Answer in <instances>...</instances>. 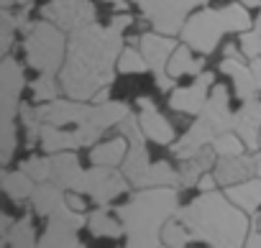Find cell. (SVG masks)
I'll return each instance as SVG.
<instances>
[{
  "mask_svg": "<svg viewBox=\"0 0 261 248\" xmlns=\"http://www.w3.org/2000/svg\"><path fill=\"white\" fill-rule=\"evenodd\" d=\"M67 36L59 26H54L46 18H39L26 29L23 39V54L29 67H34L39 74H59L67 59Z\"/></svg>",
  "mask_w": 261,
  "mask_h": 248,
  "instance_id": "obj_6",
  "label": "cell"
},
{
  "mask_svg": "<svg viewBox=\"0 0 261 248\" xmlns=\"http://www.w3.org/2000/svg\"><path fill=\"white\" fill-rule=\"evenodd\" d=\"M258 161L261 156L256 151H248V154H238V156H220V161L215 164V179L218 184L223 187H233V184H241V182H248L256 177L258 172Z\"/></svg>",
  "mask_w": 261,
  "mask_h": 248,
  "instance_id": "obj_16",
  "label": "cell"
},
{
  "mask_svg": "<svg viewBox=\"0 0 261 248\" xmlns=\"http://www.w3.org/2000/svg\"><path fill=\"white\" fill-rule=\"evenodd\" d=\"M120 133L128 139V154L123 159V174L128 177V182L144 189V182H146V174L151 169V161H149V151L144 146V131H141V123H139V115H125L120 120Z\"/></svg>",
  "mask_w": 261,
  "mask_h": 248,
  "instance_id": "obj_10",
  "label": "cell"
},
{
  "mask_svg": "<svg viewBox=\"0 0 261 248\" xmlns=\"http://www.w3.org/2000/svg\"><path fill=\"white\" fill-rule=\"evenodd\" d=\"M228 90L225 85H215L210 97H207V105L205 110L197 115V120L192 123V128L172 146V154L185 161L190 156H195L197 151H202L205 146H213V141L228 131H233V123H236V115L230 113L228 107Z\"/></svg>",
  "mask_w": 261,
  "mask_h": 248,
  "instance_id": "obj_5",
  "label": "cell"
},
{
  "mask_svg": "<svg viewBox=\"0 0 261 248\" xmlns=\"http://www.w3.org/2000/svg\"><path fill=\"white\" fill-rule=\"evenodd\" d=\"M0 6H3V8H11V6H16V3H13V0H0Z\"/></svg>",
  "mask_w": 261,
  "mask_h": 248,
  "instance_id": "obj_47",
  "label": "cell"
},
{
  "mask_svg": "<svg viewBox=\"0 0 261 248\" xmlns=\"http://www.w3.org/2000/svg\"><path fill=\"white\" fill-rule=\"evenodd\" d=\"M139 123H141V131L149 141L159 144V146H169L174 144V126L156 110L151 97H139Z\"/></svg>",
  "mask_w": 261,
  "mask_h": 248,
  "instance_id": "obj_17",
  "label": "cell"
},
{
  "mask_svg": "<svg viewBox=\"0 0 261 248\" xmlns=\"http://www.w3.org/2000/svg\"><path fill=\"white\" fill-rule=\"evenodd\" d=\"M123 31L90 23L69 34L67 59L59 72L62 92L69 100L87 102L102 87H110L123 51Z\"/></svg>",
  "mask_w": 261,
  "mask_h": 248,
  "instance_id": "obj_1",
  "label": "cell"
},
{
  "mask_svg": "<svg viewBox=\"0 0 261 248\" xmlns=\"http://www.w3.org/2000/svg\"><path fill=\"white\" fill-rule=\"evenodd\" d=\"M215 149L213 146H205L202 151H197L195 156H190V159H185L182 161V167H179V187H195V184H200V179L205 177V172L210 169V167H215L218 161H215Z\"/></svg>",
  "mask_w": 261,
  "mask_h": 248,
  "instance_id": "obj_20",
  "label": "cell"
},
{
  "mask_svg": "<svg viewBox=\"0 0 261 248\" xmlns=\"http://www.w3.org/2000/svg\"><path fill=\"white\" fill-rule=\"evenodd\" d=\"M215 184H218L215 174H213V177H210V174H205V177L200 179V184H197V187H200L202 192H213V189H215Z\"/></svg>",
  "mask_w": 261,
  "mask_h": 248,
  "instance_id": "obj_41",
  "label": "cell"
},
{
  "mask_svg": "<svg viewBox=\"0 0 261 248\" xmlns=\"http://www.w3.org/2000/svg\"><path fill=\"white\" fill-rule=\"evenodd\" d=\"M16 29H18L16 13H11V8H3L0 11V51H3V57H8V51H11Z\"/></svg>",
  "mask_w": 261,
  "mask_h": 248,
  "instance_id": "obj_34",
  "label": "cell"
},
{
  "mask_svg": "<svg viewBox=\"0 0 261 248\" xmlns=\"http://www.w3.org/2000/svg\"><path fill=\"white\" fill-rule=\"evenodd\" d=\"M59 77H54V74H39L34 82H31V90H34V100L36 102H51V100H57V95H59Z\"/></svg>",
  "mask_w": 261,
  "mask_h": 248,
  "instance_id": "obj_32",
  "label": "cell"
},
{
  "mask_svg": "<svg viewBox=\"0 0 261 248\" xmlns=\"http://www.w3.org/2000/svg\"><path fill=\"white\" fill-rule=\"evenodd\" d=\"M238 49L243 57L248 59H258L261 57V34L258 31H243L238 39Z\"/></svg>",
  "mask_w": 261,
  "mask_h": 248,
  "instance_id": "obj_36",
  "label": "cell"
},
{
  "mask_svg": "<svg viewBox=\"0 0 261 248\" xmlns=\"http://www.w3.org/2000/svg\"><path fill=\"white\" fill-rule=\"evenodd\" d=\"M115 212L125 228V248H162V230L179 212V187L141 189Z\"/></svg>",
  "mask_w": 261,
  "mask_h": 248,
  "instance_id": "obj_3",
  "label": "cell"
},
{
  "mask_svg": "<svg viewBox=\"0 0 261 248\" xmlns=\"http://www.w3.org/2000/svg\"><path fill=\"white\" fill-rule=\"evenodd\" d=\"M213 149H215L218 156H238V154H243L246 144L241 141V136L236 131H228V133H223L213 141Z\"/></svg>",
  "mask_w": 261,
  "mask_h": 248,
  "instance_id": "obj_35",
  "label": "cell"
},
{
  "mask_svg": "<svg viewBox=\"0 0 261 248\" xmlns=\"http://www.w3.org/2000/svg\"><path fill=\"white\" fill-rule=\"evenodd\" d=\"M130 115L128 105L125 102H115V100H108V102H97L90 107V115L87 120H82L80 126H74V133L80 139V146H95V141L113 126H120V120Z\"/></svg>",
  "mask_w": 261,
  "mask_h": 248,
  "instance_id": "obj_12",
  "label": "cell"
},
{
  "mask_svg": "<svg viewBox=\"0 0 261 248\" xmlns=\"http://www.w3.org/2000/svg\"><path fill=\"white\" fill-rule=\"evenodd\" d=\"M253 228H256V230H261V212H256V215H253Z\"/></svg>",
  "mask_w": 261,
  "mask_h": 248,
  "instance_id": "obj_44",
  "label": "cell"
},
{
  "mask_svg": "<svg viewBox=\"0 0 261 248\" xmlns=\"http://www.w3.org/2000/svg\"><path fill=\"white\" fill-rule=\"evenodd\" d=\"M177 46H179V44H177L172 36L159 34V31H151V34H141V36H139V49H141V54L146 57V62H149L154 77L167 74V64H169V59H172V54H174Z\"/></svg>",
  "mask_w": 261,
  "mask_h": 248,
  "instance_id": "obj_18",
  "label": "cell"
},
{
  "mask_svg": "<svg viewBox=\"0 0 261 248\" xmlns=\"http://www.w3.org/2000/svg\"><path fill=\"white\" fill-rule=\"evenodd\" d=\"M80 174H82V167H80V159H77L74 151L51 154V182L54 184H59L62 189L72 192Z\"/></svg>",
  "mask_w": 261,
  "mask_h": 248,
  "instance_id": "obj_21",
  "label": "cell"
},
{
  "mask_svg": "<svg viewBox=\"0 0 261 248\" xmlns=\"http://www.w3.org/2000/svg\"><path fill=\"white\" fill-rule=\"evenodd\" d=\"M46 220H49V225H46L44 235L39 238V248H82L77 230L87 223L85 212H74L69 205H62Z\"/></svg>",
  "mask_w": 261,
  "mask_h": 248,
  "instance_id": "obj_11",
  "label": "cell"
},
{
  "mask_svg": "<svg viewBox=\"0 0 261 248\" xmlns=\"http://www.w3.org/2000/svg\"><path fill=\"white\" fill-rule=\"evenodd\" d=\"M202 72V59H195L192 57V49L187 44H179L167 64V74L169 77H185V74H200Z\"/></svg>",
  "mask_w": 261,
  "mask_h": 248,
  "instance_id": "obj_27",
  "label": "cell"
},
{
  "mask_svg": "<svg viewBox=\"0 0 261 248\" xmlns=\"http://www.w3.org/2000/svg\"><path fill=\"white\" fill-rule=\"evenodd\" d=\"M258 149H261V139H258Z\"/></svg>",
  "mask_w": 261,
  "mask_h": 248,
  "instance_id": "obj_50",
  "label": "cell"
},
{
  "mask_svg": "<svg viewBox=\"0 0 261 248\" xmlns=\"http://www.w3.org/2000/svg\"><path fill=\"white\" fill-rule=\"evenodd\" d=\"M220 72L228 74V77L233 79L236 97H238L241 102L256 97V92H258V87H256V77H253L251 64H246V62L241 59V49H236V46H225V57H223V62H220Z\"/></svg>",
  "mask_w": 261,
  "mask_h": 248,
  "instance_id": "obj_15",
  "label": "cell"
},
{
  "mask_svg": "<svg viewBox=\"0 0 261 248\" xmlns=\"http://www.w3.org/2000/svg\"><path fill=\"white\" fill-rule=\"evenodd\" d=\"M253 21L243 3H230L225 8H205L187 18L185 29L179 31L182 44H187L200 57H207L218 49L223 34H243L251 31Z\"/></svg>",
  "mask_w": 261,
  "mask_h": 248,
  "instance_id": "obj_4",
  "label": "cell"
},
{
  "mask_svg": "<svg viewBox=\"0 0 261 248\" xmlns=\"http://www.w3.org/2000/svg\"><path fill=\"white\" fill-rule=\"evenodd\" d=\"M225 195H228L243 212L256 215L258 207H261V177H253V179H248V182L225 187Z\"/></svg>",
  "mask_w": 261,
  "mask_h": 248,
  "instance_id": "obj_24",
  "label": "cell"
},
{
  "mask_svg": "<svg viewBox=\"0 0 261 248\" xmlns=\"http://www.w3.org/2000/svg\"><path fill=\"white\" fill-rule=\"evenodd\" d=\"M202 3H207V0H139L141 13L154 26V31L167 34V36L179 34L190 13Z\"/></svg>",
  "mask_w": 261,
  "mask_h": 248,
  "instance_id": "obj_8",
  "label": "cell"
},
{
  "mask_svg": "<svg viewBox=\"0 0 261 248\" xmlns=\"http://www.w3.org/2000/svg\"><path fill=\"white\" fill-rule=\"evenodd\" d=\"M233 131L241 136L246 144V151H258V139H261V100H246L241 110L236 113Z\"/></svg>",
  "mask_w": 261,
  "mask_h": 248,
  "instance_id": "obj_19",
  "label": "cell"
},
{
  "mask_svg": "<svg viewBox=\"0 0 261 248\" xmlns=\"http://www.w3.org/2000/svg\"><path fill=\"white\" fill-rule=\"evenodd\" d=\"M125 154H128V139L120 133L118 139L95 144L90 151V161H92V167H118V164H123Z\"/></svg>",
  "mask_w": 261,
  "mask_h": 248,
  "instance_id": "obj_23",
  "label": "cell"
},
{
  "mask_svg": "<svg viewBox=\"0 0 261 248\" xmlns=\"http://www.w3.org/2000/svg\"><path fill=\"white\" fill-rule=\"evenodd\" d=\"M31 205H34V212L39 217H49L51 212H57L62 205H67V195L59 184L54 182H41L31 197Z\"/></svg>",
  "mask_w": 261,
  "mask_h": 248,
  "instance_id": "obj_22",
  "label": "cell"
},
{
  "mask_svg": "<svg viewBox=\"0 0 261 248\" xmlns=\"http://www.w3.org/2000/svg\"><path fill=\"white\" fill-rule=\"evenodd\" d=\"M41 149L46 154H59V151H72L80 149V139L74 131L59 128V126H46L41 128Z\"/></svg>",
  "mask_w": 261,
  "mask_h": 248,
  "instance_id": "obj_25",
  "label": "cell"
},
{
  "mask_svg": "<svg viewBox=\"0 0 261 248\" xmlns=\"http://www.w3.org/2000/svg\"><path fill=\"white\" fill-rule=\"evenodd\" d=\"M67 205H69L74 212H85V207H87V202H85V197H82L80 192H69V195H67Z\"/></svg>",
  "mask_w": 261,
  "mask_h": 248,
  "instance_id": "obj_38",
  "label": "cell"
},
{
  "mask_svg": "<svg viewBox=\"0 0 261 248\" xmlns=\"http://www.w3.org/2000/svg\"><path fill=\"white\" fill-rule=\"evenodd\" d=\"M128 184H130L128 177L123 172H118L115 167H92V169H82L72 192L87 195L92 202L105 207L108 202L120 197L128 189Z\"/></svg>",
  "mask_w": 261,
  "mask_h": 248,
  "instance_id": "obj_7",
  "label": "cell"
},
{
  "mask_svg": "<svg viewBox=\"0 0 261 248\" xmlns=\"http://www.w3.org/2000/svg\"><path fill=\"white\" fill-rule=\"evenodd\" d=\"M21 169L34 179V182H51V156H29Z\"/></svg>",
  "mask_w": 261,
  "mask_h": 248,
  "instance_id": "obj_33",
  "label": "cell"
},
{
  "mask_svg": "<svg viewBox=\"0 0 261 248\" xmlns=\"http://www.w3.org/2000/svg\"><path fill=\"white\" fill-rule=\"evenodd\" d=\"M26 77L13 57L0 62V131H16V115H21V92Z\"/></svg>",
  "mask_w": 261,
  "mask_h": 248,
  "instance_id": "obj_9",
  "label": "cell"
},
{
  "mask_svg": "<svg viewBox=\"0 0 261 248\" xmlns=\"http://www.w3.org/2000/svg\"><path fill=\"white\" fill-rule=\"evenodd\" d=\"M248 212H243L228 195L202 192L187 207H179L177 217L187 225L195 240L210 248H243L248 238Z\"/></svg>",
  "mask_w": 261,
  "mask_h": 248,
  "instance_id": "obj_2",
  "label": "cell"
},
{
  "mask_svg": "<svg viewBox=\"0 0 261 248\" xmlns=\"http://www.w3.org/2000/svg\"><path fill=\"white\" fill-rule=\"evenodd\" d=\"M13 3H16V6H23V8H29V6L34 3V0H13Z\"/></svg>",
  "mask_w": 261,
  "mask_h": 248,
  "instance_id": "obj_46",
  "label": "cell"
},
{
  "mask_svg": "<svg viewBox=\"0 0 261 248\" xmlns=\"http://www.w3.org/2000/svg\"><path fill=\"white\" fill-rule=\"evenodd\" d=\"M151 67H149V62H146V57L141 54V49L139 46H125L123 51H120V59H118V72L120 74H144V72H149Z\"/></svg>",
  "mask_w": 261,
  "mask_h": 248,
  "instance_id": "obj_30",
  "label": "cell"
},
{
  "mask_svg": "<svg viewBox=\"0 0 261 248\" xmlns=\"http://www.w3.org/2000/svg\"><path fill=\"white\" fill-rule=\"evenodd\" d=\"M95 6L90 0H51L41 8V18L51 21L54 26H59L62 31H77L85 29L90 23H95Z\"/></svg>",
  "mask_w": 261,
  "mask_h": 248,
  "instance_id": "obj_13",
  "label": "cell"
},
{
  "mask_svg": "<svg viewBox=\"0 0 261 248\" xmlns=\"http://www.w3.org/2000/svg\"><path fill=\"white\" fill-rule=\"evenodd\" d=\"M215 87V74L213 72H200L197 79L190 87H179L169 95V107L177 113H187V115H200L207 105V97Z\"/></svg>",
  "mask_w": 261,
  "mask_h": 248,
  "instance_id": "obj_14",
  "label": "cell"
},
{
  "mask_svg": "<svg viewBox=\"0 0 261 248\" xmlns=\"http://www.w3.org/2000/svg\"><path fill=\"white\" fill-rule=\"evenodd\" d=\"M253 31L261 34V11H258V16H256V21H253Z\"/></svg>",
  "mask_w": 261,
  "mask_h": 248,
  "instance_id": "obj_45",
  "label": "cell"
},
{
  "mask_svg": "<svg viewBox=\"0 0 261 248\" xmlns=\"http://www.w3.org/2000/svg\"><path fill=\"white\" fill-rule=\"evenodd\" d=\"M238 3H243L246 8H256V6H261V0H238Z\"/></svg>",
  "mask_w": 261,
  "mask_h": 248,
  "instance_id": "obj_43",
  "label": "cell"
},
{
  "mask_svg": "<svg viewBox=\"0 0 261 248\" xmlns=\"http://www.w3.org/2000/svg\"><path fill=\"white\" fill-rule=\"evenodd\" d=\"M243 248H261V230H251L248 233V238H246V245Z\"/></svg>",
  "mask_w": 261,
  "mask_h": 248,
  "instance_id": "obj_40",
  "label": "cell"
},
{
  "mask_svg": "<svg viewBox=\"0 0 261 248\" xmlns=\"http://www.w3.org/2000/svg\"><path fill=\"white\" fill-rule=\"evenodd\" d=\"M11 228H13V217L8 212H3V215H0V240L11 233Z\"/></svg>",
  "mask_w": 261,
  "mask_h": 248,
  "instance_id": "obj_39",
  "label": "cell"
},
{
  "mask_svg": "<svg viewBox=\"0 0 261 248\" xmlns=\"http://www.w3.org/2000/svg\"><path fill=\"white\" fill-rule=\"evenodd\" d=\"M3 248H11V245H6V243H3Z\"/></svg>",
  "mask_w": 261,
  "mask_h": 248,
  "instance_id": "obj_49",
  "label": "cell"
},
{
  "mask_svg": "<svg viewBox=\"0 0 261 248\" xmlns=\"http://www.w3.org/2000/svg\"><path fill=\"white\" fill-rule=\"evenodd\" d=\"M251 69H253V77H256V87L261 90V57L251 59Z\"/></svg>",
  "mask_w": 261,
  "mask_h": 248,
  "instance_id": "obj_42",
  "label": "cell"
},
{
  "mask_svg": "<svg viewBox=\"0 0 261 248\" xmlns=\"http://www.w3.org/2000/svg\"><path fill=\"white\" fill-rule=\"evenodd\" d=\"M3 243L11 245V248H39L34 217H31V215H23L21 220H16L13 228H11V233L3 238Z\"/></svg>",
  "mask_w": 261,
  "mask_h": 248,
  "instance_id": "obj_29",
  "label": "cell"
},
{
  "mask_svg": "<svg viewBox=\"0 0 261 248\" xmlns=\"http://www.w3.org/2000/svg\"><path fill=\"white\" fill-rule=\"evenodd\" d=\"M130 23H134V16L125 13V11H123V13H115V16L110 18V26H113V29H118V31H125Z\"/></svg>",
  "mask_w": 261,
  "mask_h": 248,
  "instance_id": "obj_37",
  "label": "cell"
},
{
  "mask_svg": "<svg viewBox=\"0 0 261 248\" xmlns=\"http://www.w3.org/2000/svg\"><path fill=\"white\" fill-rule=\"evenodd\" d=\"M87 228L95 238H120L125 233L123 228V220L120 217H113L105 207L102 210H95L90 217H87Z\"/></svg>",
  "mask_w": 261,
  "mask_h": 248,
  "instance_id": "obj_28",
  "label": "cell"
},
{
  "mask_svg": "<svg viewBox=\"0 0 261 248\" xmlns=\"http://www.w3.org/2000/svg\"><path fill=\"white\" fill-rule=\"evenodd\" d=\"M256 177H261V161H258V172H256Z\"/></svg>",
  "mask_w": 261,
  "mask_h": 248,
  "instance_id": "obj_48",
  "label": "cell"
},
{
  "mask_svg": "<svg viewBox=\"0 0 261 248\" xmlns=\"http://www.w3.org/2000/svg\"><path fill=\"white\" fill-rule=\"evenodd\" d=\"M3 192L13 200V202H23V200H31L34 192H36V182L23 172H3Z\"/></svg>",
  "mask_w": 261,
  "mask_h": 248,
  "instance_id": "obj_26",
  "label": "cell"
},
{
  "mask_svg": "<svg viewBox=\"0 0 261 248\" xmlns=\"http://www.w3.org/2000/svg\"><path fill=\"white\" fill-rule=\"evenodd\" d=\"M162 240L167 248H187V243L195 240V235L187 230V225L177 217V220H169L162 230Z\"/></svg>",
  "mask_w": 261,
  "mask_h": 248,
  "instance_id": "obj_31",
  "label": "cell"
},
{
  "mask_svg": "<svg viewBox=\"0 0 261 248\" xmlns=\"http://www.w3.org/2000/svg\"><path fill=\"white\" fill-rule=\"evenodd\" d=\"M164 248H167V245H164Z\"/></svg>",
  "mask_w": 261,
  "mask_h": 248,
  "instance_id": "obj_51",
  "label": "cell"
}]
</instances>
